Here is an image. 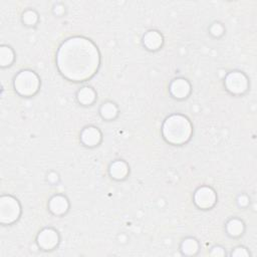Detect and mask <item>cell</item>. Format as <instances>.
Instances as JSON below:
<instances>
[{
  "instance_id": "6da1fadb",
  "label": "cell",
  "mask_w": 257,
  "mask_h": 257,
  "mask_svg": "<svg viewBox=\"0 0 257 257\" xmlns=\"http://www.w3.org/2000/svg\"><path fill=\"white\" fill-rule=\"evenodd\" d=\"M100 63L96 45L88 38L74 36L59 46L56 64L60 73L68 80L79 82L92 77Z\"/></svg>"
},
{
  "instance_id": "7a4b0ae2",
  "label": "cell",
  "mask_w": 257,
  "mask_h": 257,
  "mask_svg": "<svg viewBox=\"0 0 257 257\" xmlns=\"http://www.w3.org/2000/svg\"><path fill=\"white\" fill-rule=\"evenodd\" d=\"M164 139L172 145H183L192 136L193 126L189 118L183 114H172L163 123Z\"/></svg>"
},
{
  "instance_id": "3957f363",
  "label": "cell",
  "mask_w": 257,
  "mask_h": 257,
  "mask_svg": "<svg viewBox=\"0 0 257 257\" xmlns=\"http://www.w3.org/2000/svg\"><path fill=\"white\" fill-rule=\"evenodd\" d=\"M13 86L15 91L21 96H32L40 87V78L34 71L24 69L14 77Z\"/></svg>"
},
{
  "instance_id": "277c9868",
  "label": "cell",
  "mask_w": 257,
  "mask_h": 257,
  "mask_svg": "<svg viewBox=\"0 0 257 257\" xmlns=\"http://www.w3.org/2000/svg\"><path fill=\"white\" fill-rule=\"evenodd\" d=\"M21 214V207L18 200L10 195H3L0 198V222L3 225H10L18 220Z\"/></svg>"
},
{
  "instance_id": "5b68a950",
  "label": "cell",
  "mask_w": 257,
  "mask_h": 257,
  "mask_svg": "<svg viewBox=\"0 0 257 257\" xmlns=\"http://www.w3.org/2000/svg\"><path fill=\"white\" fill-rule=\"evenodd\" d=\"M225 87L233 94H242L249 87L247 76L241 71L229 72L225 77Z\"/></svg>"
},
{
  "instance_id": "8992f818",
  "label": "cell",
  "mask_w": 257,
  "mask_h": 257,
  "mask_svg": "<svg viewBox=\"0 0 257 257\" xmlns=\"http://www.w3.org/2000/svg\"><path fill=\"white\" fill-rule=\"evenodd\" d=\"M217 201V195L215 191L208 186L200 187L194 194V203L200 209H210Z\"/></svg>"
},
{
  "instance_id": "52a82bcc",
  "label": "cell",
  "mask_w": 257,
  "mask_h": 257,
  "mask_svg": "<svg viewBox=\"0 0 257 257\" xmlns=\"http://www.w3.org/2000/svg\"><path fill=\"white\" fill-rule=\"evenodd\" d=\"M37 244L43 250L54 249L59 242V235L56 230L52 228H44L37 235Z\"/></svg>"
},
{
  "instance_id": "ba28073f",
  "label": "cell",
  "mask_w": 257,
  "mask_h": 257,
  "mask_svg": "<svg viewBox=\"0 0 257 257\" xmlns=\"http://www.w3.org/2000/svg\"><path fill=\"white\" fill-rule=\"evenodd\" d=\"M80 141L86 147H95L101 141V133L97 127L93 125H88L81 131Z\"/></svg>"
},
{
  "instance_id": "9c48e42d",
  "label": "cell",
  "mask_w": 257,
  "mask_h": 257,
  "mask_svg": "<svg viewBox=\"0 0 257 257\" xmlns=\"http://www.w3.org/2000/svg\"><path fill=\"white\" fill-rule=\"evenodd\" d=\"M170 92L175 98H185L191 92V84L185 78H176L170 84Z\"/></svg>"
},
{
  "instance_id": "30bf717a",
  "label": "cell",
  "mask_w": 257,
  "mask_h": 257,
  "mask_svg": "<svg viewBox=\"0 0 257 257\" xmlns=\"http://www.w3.org/2000/svg\"><path fill=\"white\" fill-rule=\"evenodd\" d=\"M48 208L52 214L61 216L68 211L69 203L67 198L63 195H54L48 202Z\"/></svg>"
},
{
  "instance_id": "8fae6325",
  "label": "cell",
  "mask_w": 257,
  "mask_h": 257,
  "mask_svg": "<svg viewBox=\"0 0 257 257\" xmlns=\"http://www.w3.org/2000/svg\"><path fill=\"white\" fill-rule=\"evenodd\" d=\"M164 42L163 35L157 30H149L143 37V44L149 50L159 49Z\"/></svg>"
},
{
  "instance_id": "7c38bea8",
  "label": "cell",
  "mask_w": 257,
  "mask_h": 257,
  "mask_svg": "<svg viewBox=\"0 0 257 257\" xmlns=\"http://www.w3.org/2000/svg\"><path fill=\"white\" fill-rule=\"evenodd\" d=\"M128 166L124 161H114L109 166V175L114 180H123L128 175Z\"/></svg>"
},
{
  "instance_id": "4fadbf2b",
  "label": "cell",
  "mask_w": 257,
  "mask_h": 257,
  "mask_svg": "<svg viewBox=\"0 0 257 257\" xmlns=\"http://www.w3.org/2000/svg\"><path fill=\"white\" fill-rule=\"evenodd\" d=\"M76 97L79 103L83 105H90L96 99V92L90 86H83L77 91Z\"/></svg>"
},
{
  "instance_id": "5bb4252c",
  "label": "cell",
  "mask_w": 257,
  "mask_h": 257,
  "mask_svg": "<svg viewBox=\"0 0 257 257\" xmlns=\"http://www.w3.org/2000/svg\"><path fill=\"white\" fill-rule=\"evenodd\" d=\"M99 112H100V115L102 118L110 120V119H113L116 117V115L118 113V109H117V106L113 102L106 101V102L102 103V105L100 106Z\"/></svg>"
},
{
  "instance_id": "9a60e30c",
  "label": "cell",
  "mask_w": 257,
  "mask_h": 257,
  "mask_svg": "<svg viewBox=\"0 0 257 257\" xmlns=\"http://www.w3.org/2000/svg\"><path fill=\"white\" fill-rule=\"evenodd\" d=\"M227 232L232 237H238L244 232V223L237 218H233L228 221L226 225Z\"/></svg>"
},
{
  "instance_id": "2e32d148",
  "label": "cell",
  "mask_w": 257,
  "mask_h": 257,
  "mask_svg": "<svg viewBox=\"0 0 257 257\" xmlns=\"http://www.w3.org/2000/svg\"><path fill=\"white\" fill-rule=\"evenodd\" d=\"M14 61V51L8 45H1L0 47V65L6 67Z\"/></svg>"
},
{
  "instance_id": "e0dca14e",
  "label": "cell",
  "mask_w": 257,
  "mask_h": 257,
  "mask_svg": "<svg viewBox=\"0 0 257 257\" xmlns=\"http://www.w3.org/2000/svg\"><path fill=\"white\" fill-rule=\"evenodd\" d=\"M181 250L185 255H195L199 250V243L194 238H186L181 244Z\"/></svg>"
},
{
  "instance_id": "ac0fdd59",
  "label": "cell",
  "mask_w": 257,
  "mask_h": 257,
  "mask_svg": "<svg viewBox=\"0 0 257 257\" xmlns=\"http://www.w3.org/2000/svg\"><path fill=\"white\" fill-rule=\"evenodd\" d=\"M22 21L24 22V24H26L28 26H33L38 21V14L34 10H31V9L26 10L22 14Z\"/></svg>"
},
{
  "instance_id": "d6986e66",
  "label": "cell",
  "mask_w": 257,
  "mask_h": 257,
  "mask_svg": "<svg viewBox=\"0 0 257 257\" xmlns=\"http://www.w3.org/2000/svg\"><path fill=\"white\" fill-rule=\"evenodd\" d=\"M210 33L215 36V37H219L224 33V27L221 23L215 22L210 26Z\"/></svg>"
},
{
  "instance_id": "ffe728a7",
  "label": "cell",
  "mask_w": 257,
  "mask_h": 257,
  "mask_svg": "<svg viewBox=\"0 0 257 257\" xmlns=\"http://www.w3.org/2000/svg\"><path fill=\"white\" fill-rule=\"evenodd\" d=\"M232 256H238V257H244V256H249V252L247 251V249L243 246H238L234 249V251H232L231 253Z\"/></svg>"
},
{
  "instance_id": "44dd1931",
  "label": "cell",
  "mask_w": 257,
  "mask_h": 257,
  "mask_svg": "<svg viewBox=\"0 0 257 257\" xmlns=\"http://www.w3.org/2000/svg\"><path fill=\"white\" fill-rule=\"evenodd\" d=\"M210 254H211V256H224L226 253L222 247L215 246L212 248Z\"/></svg>"
},
{
  "instance_id": "7402d4cb",
  "label": "cell",
  "mask_w": 257,
  "mask_h": 257,
  "mask_svg": "<svg viewBox=\"0 0 257 257\" xmlns=\"http://www.w3.org/2000/svg\"><path fill=\"white\" fill-rule=\"evenodd\" d=\"M238 204H239V206H241V207L247 206V205L249 204V199H248V197H247L246 195H241V196H239V198H238Z\"/></svg>"
}]
</instances>
